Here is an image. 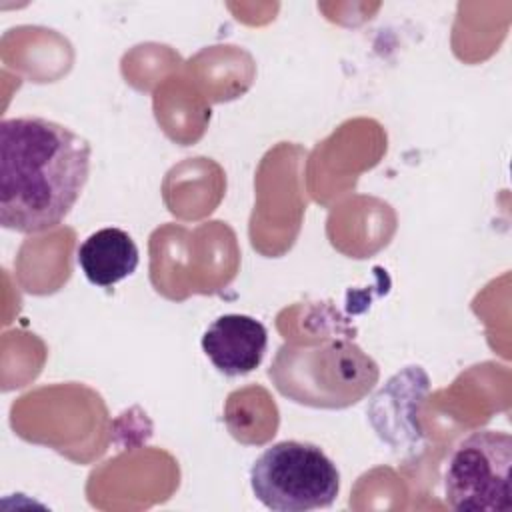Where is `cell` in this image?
I'll list each match as a JSON object with an SVG mask.
<instances>
[{
	"mask_svg": "<svg viewBox=\"0 0 512 512\" xmlns=\"http://www.w3.org/2000/svg\"><path fill=\"white\" fill-rule=\"evenodd\" d=\"M92 148L64 124L40 116L0 122V224L20 234L56 228L78 202Z\"/></svg>",
	"mask_w": 512,
	"mask_h": 512,
	"instance_id": "obj_1",
	"label": "cell"
},
{
	"mask_svg": "<svg viewBox=\"0 0 512 512\" xmlns=\"http://www.w3.org/2000/svg\"><path fill=\"white\" fill-rule=\"evenodd\" d=\"M276 388L298 404L346 408L378 380L376 362L350 340H324L314 348L286 344L270 368Z\"/></svg>",
	"mask_w": 512,
	"mask_h": 512,
	"instance_id": "obj_2",
	"label": "cell"
},
{
	"mask_svg": "<svg viewBox=\"0 0 512 512\" xmlns=\"http://www.w3.org/2000/svg\"><path fill=\"white\" fill-rule=\"evenodd\" d=\"M78 266L94 286H114L138 268V246L122 228H102L92 232L78 246Z\"/></svg>",
	"mask_w": 512,
	"mask_h": 512,
	"instance_id": "obj_6",
	"label": "cell"
},
{
	"mask_svg": "<svg viewBox=\"0 0 512 512\" xmlns=\"http://www.w3.org/2000/svg\"><path fill=\"white\" fill-rule=\"evenodd\" d=\"M444 498L460 512L512 510V438L476 430L462 438L446 464Z\"/></svg>",
	"mask_w": 512,
	"mask_h": 512,
	"instance_id": "obj_4",
	"label": "cell"
},
{
	"mask_svg": "<svg viewBox=\"0 0 512 512\" xmlns=\"http://www.w3.org/2000/svg\"><path fill=\"white\" fill-rule=\"evenodd\" d=\"M254 496L270 510L306 512L330 506L340 492V472L310 442L282 440L268 446L250 468Z\"/></svg>",
	"mask_w": 512,
	"mask_h": 512,
	"instance_id": "obj_3",
	"label": "cell"
},
{
	"mask_svg": "<svg viewBox=\"0 0 512 512\" xmlns=\"http://www.w3.org/2000/svg\"><path fill=\"white\" fill-rule=\"evenodd\" d=\"M268 330L248 314H222L202 334V350L224 376L256 370L266 354Z\"/></svg>",
	"mask_w": 512,
	"mask_h": 512,
	"instance_id": "obj_5",
	"label": "cell"
}]
</instances>
